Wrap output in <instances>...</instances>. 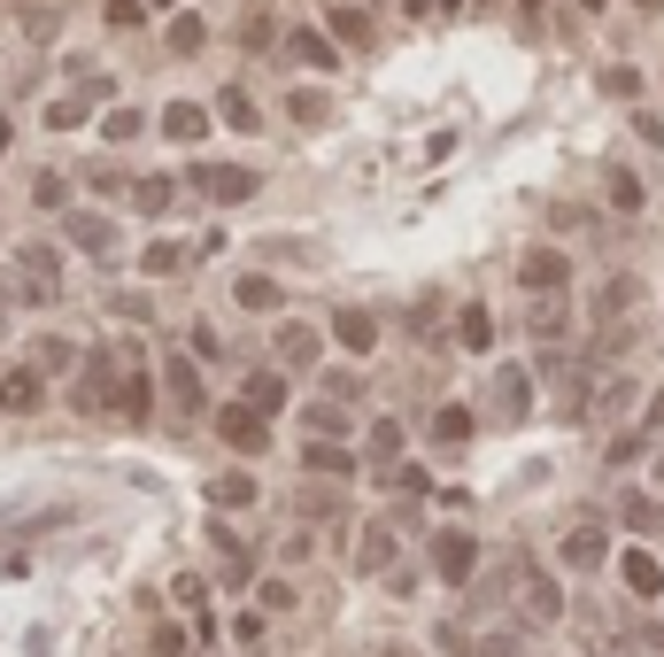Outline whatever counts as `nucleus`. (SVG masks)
I'll list each match as a JSON object with an SVG mask.
<instances>
[{"mask_svg":"<svg viewBox=\"0 0 664 657\" xmlns=\"http://www.w3.org/2000/svg\"><path fill=\"white\" fill-rule=\"evenodd\" d=\"M634 635H642V650H650V657H664V619H650V627H634Z\"/></svg>","mask_w":664,"mask_h":657,"instance_id":"52","label":"nucleus"},{"mask_svg":"<svg viewBox=\"0 0 664 657\" xmlns=\"http://www.w3.org/2000/svg\"><path fill=\"white\" fill-rule=\"evenodd\" d=\"M232 310H248V318H271V310H286V287H279L271 271H240V279H232Z\"/></svg>","mask_w":664,"mask_h":657,"instance_id":"16","label":"nucleus"},{"mask_svg":"<svg viewBox=\"0 0 664 657\" xmlns=\"http://www.w3.org/2000/svg\"><path fill=\"white\" fill-rule=\"evenodd\" d=\"M634 302H642V279H626V271H618V279H603V295H595V318H626Z\"/></svg>","mask_w":664,"mask_h":657,"instance_id":"35","label":"nucleus"},{"mask_svg":"<svg viewBox=\"0 0 664 657\" xmlns=\"http://www.w3.org/2000/svg\"><path fill=\"white\" fill-rule=\"evenodd\" d=\"M302 472H310V480H355V472H363V449H340V441H310V449H302Z\"/></svg>","mask_w":664,"mask_h":657,"instance_id":"18","label":"nucleus"},{"mask_svg":"<svg viewBox=\"0 0 664 657\" xmlns=\"http://www.w3.org/2000/svg\"><path fill=\"white\" fill-rule=\"evenodd\" d=\"M433 16H464V0H433Z\"/></svg>","mask_w":664,"mask_h":657,"instance_id":"56","label":"nucleus"},{"mask_svg":"<svg viewBox=\"0 0 664 657\" xmlns=\"http://www.w3.org/2000/svg\"><path fill=\"white\" fill-rule=\"evenodd\" d=\"M62 232H70V248H85V256H109V248H117V225H109L101 209H70Z\"/></svg>","mask_w":664,"mask_h":657,"instance_id":"21","label":"nucleus"},{"mask_svg":"<svg viewBox=\"0 0 664 657\" xmlns=\"http://www.w3.org/2000/svg\"><path fill=\"white\" fill-rule=\"evenodd\" d=\"M394 565H402V526H394V518H363V534H355V573L379 580V573H394Z\"/></svg>","mask_w":664,"mask_h":657,"instance_id":"7","label":"nucleus"},{"mask_svg":"<svg viewBox=\"0 0 664 657\" xmlns=\"http://www.w3.org/2000/svg\"><path fill=\"white\" fill-rule=\"evenodd\" d=\"M325 31H332V47H340V54H363V47H371V8L332 0V8H325Z\"/></svg>","mask_w":664,"mask_h":657,"instance_id":"17","label":"nucleus"},{"mask_svg":"<svg viewBox=\"0 0 664 657\" xmlns=\"http://www.w3.org/2000/svg\"><path fill=\"white\" fill-rule=\"evenodd\" d=\"M140 132H148L140 109H109V117H101V140H140Z\"/></svg>","mask_w":664,"mask_h":657,"instance_id":"42","label":"nucleus"},{"mask_svg":"<svg viewBox=\"0 0 664 657\" xmlns=\"http://www.w3.org/2000/svg\"><path fill=\"white\" fill-rule=\"evenodd\" d=\"M402 16H417V23H425V16H433V0H402Z\"/></svg>","mask_w":664,"mask_h":657,"instance_id":"54","label":"nucleus"},{"mask_svg":"<svg viewBox=\"0 0 664 657\" xmlns=\"http://www.w3.org/2000/svg\"><path fill=\"white\" fill-rule=\"evenodd\" d=\"M480 8H502V0H480Z\"/></svg>","mask_w":664,"mask_h":657,"instance_id":"59","label":"nucleus"},{"mask_svg":"<svg viewBox=\"0 0 664 657\" xmlns=\"http://www.w3.org/2000/svg\"><path fill=\"white\" fill-rule=\"evenodd\" d=\"M0 332H8V326H0Z\"/></svg>","mask_w":664,"mask_h":657,"instance_id":"62","label":"nucleus"},{"mask_svg":"<svg viewBox=\"0 0 664 657\" xmlns=\"http://www.w3.org/2000/svg\"><path fill=\"white\" fill-rule=\"evenodd\" d=\"M618 526H626L634 541H657L664 534V495H626V502H618Z\"/></svg>","mask_w":664,"mask_h":657,"instance_id":"26","label":"nucleus"},{"mask_svg":"<svg viewBox=\"0 0 664 657\" xmlns=\"http://www.w3.org/2000/svg\"><path fill=\"white\" fill-rule=\"evenodd\" d=\"M402 441H410V434H402V418H371V426H363V465H371V472L402 465Z\"/></svg>","mask_w":664,"mask_h":657,"instance_id":"22","label":"nucleus"},{"mask_svg":"<svg viewBox=\"0 0 664 657\" xmlns=\"http://www.w3.org/2000/svg\"><path fill=\"white\" fill-rule=\"evenodd\" d=\"M472 434H480V418H472L464 402H441V410H433V441H441V449H464Z\"/></svg>","mask_w":664,"mask_h":657,"instance_id":"29","label":"nucleus"},{"mask_svg":"<svg viewBox=\"0 0 664 657\" xmlns=\"http://www.w3.org/2000/svg\"><path fill=\"white\" fill-rule=\"evenodd\" d=\"M39 402H47V371H39V364H8V371H0V410H8V418H31Z\"/></svg>","mask_w":664,"mask_h":657,"instance_id":"15","label":"nucleus"},{"mask_svg":"<svg viewBox=\"0 0 664 657\" xmlns=\"http://www.w3.org/2000/svg\"><path fill=\"white\" fill-rule=\"evenodd\" d=\"M263 635H271V611H232V643L240 650H255Z\"/></svg>","mask_w":664,"mask_h":657,"instance_id":"45","label":"nucleus"},{"mask_svg":"<svg viewBox=\"0 0 664 657\" xmlns=\"http://www.w3.org/2000/svg\"><path fill=\"white\" fill-rule=\"evenodd\" d=\"M163 395H170V410H178V418H209V387H201V364H193V356H178V348L163 356Z\"/></svg>","mask_w":664,"mask_h":657,"instance_id":"9","label":"nucleus"},{"mask_svg":"<svg viewBox=\"0 0 664 657\" xmlns=\"http://www.w3.org/2000/svg\"><path fill=\"white\" fill-rule=\"evenodd\" d=\"M379 488L386 495H433V472H425V465H386Z\"/></svg>","mask_w":664,"mask_h":657,"instance_id":"37","label":"nucleus"},{"mask_svg":"<svg viewBox=\"0 0 664 657\" xmlns=\"http://www.w3.org/2000/svg\"><path fill=\"white\" fill-rule=\"evenodd\" d=\"M148 657H185V627H155L148 635Z\"/></svg>","mask_w":664,"mask_h":657,"instance_id":"46","label":"nucleus"},{"mask_svg":"<svg viewBox=\"0 0 664 657\" xmlns=\"http://www.w3.org/2000/svg\"><path fill=\"white\" fill-rule=\"evenodd\" d=\"M650 488H657V495H664V457H650Z\"/></svg>","mask_w":664,"mask_h":657,"instance_id":"55","label":"nucleus"},{"mask_svg":"<svg viewBox=\"0 0 664 657\" xmlns=\"http://www.w3.org/2000/svg\"><path fill=\"white\" fill-rule=\"evenodd\" d=\"M31 201H39V209H70V178H62V170H39Z\"/></svg>","mask_w":664,"mask_h":657,"instance_id":"43","label":"nucleus"},{"mask_svg":"<svg viewBox=\"0 0 664 657\" xmlns=\"http://www.w3.org/2000/svg\"><path fill=\"white\" fill-rule=\"evenodd\" d=\"M642 418H650V434H664V387L650 395V402H642Z\"/></svg>","mask_w":664,"mask_h":657,"instance_id":"53","label":"nucleus"},{"mask_svg":"<svg viewBox=\"0 0 664 657\" xmlns=\"http://www.w3.org/2000/svg\"><path fill=\"white\" fill-rule=\"evenodd\" d=\"M510 580H517V627H525V635L564 619V588H556L549 573H510Z\"/></svg>","mask_w":664,"mask_h":657,"instance_id":"8","label":"nucleus"},{"mask_svg":"<svg viewBox=\"0 0 664 657\" xmlns=\"http://www.w3.org/2000/svg\"><path fill=\"white\" fill-rule=\"evenodd\" d=\"M279 371H318L325 364V332L318 326H302V318H279Z\"/></svg>","mask_w":664,"mask_h":657,"instance_id":"13","label":"nucleus"},{"mask_svg":"<svg viewBox=\"0 0 664 657\" xmlns=\"http://www.w3.org/2000/svg\"><path fill=\"white\" fill-rule=\"evenodd\" d=\"M332 340H340L348 356H371V348H379V318L348 302V310H332Z\"/></svg>","mask_w":664,"mask_h":657,"instance_id":"23","label":"nucleus"},{"mask_svg":"<svg viewBox=\"0 0 664 657\" xmlns=\"http://www.w3.org/2000/svg\"><path fill=\"white\" fill-rule=\"evenodd\" d=\"M533 340H541V348H556V340H572V310H564V295H556V302H541V310H533Z\"/></svg>","mask_w":664,"mask_h":657,"instance_id":"34","label":"nucleus"},{"mask_svg":"<svg viewBox=\"0 0 664 657\" xmlns=\"http://www.w3.org/2000/svg\"><path fill=\"white\" fill-rule=\"evenodd\" d=\"M31 364H39V371H70V364H78V348H70L62 332H47V340L31 348Z\"/></svg>","mask_w":664,"mask_h":657,"instance_id":"41","label":"nucleus"},{"mask_svg":"<svg viewBox=\"0 0 664 657\" xmlns=\"http://www.w3.org/2000/svg\"><path fill=\"white\" fill-rule=\"evenodd\" d=\"M533 418V371L525 364H502L495 371V402H487V426H525Z\"/></svg>","mask_w":664,"mask_h":657,"instance_id":"11","label":"nucleus"},{"mask_svg":"<svg viewBox=\"0 0 664 657\" xmlns=\"http://www.w3.org/2000/svg\"><path fill=\"white\" fill-rule=\"evenodd\" d=\"M634 132H642V148H657V156H664V117H657V109H634Z\"/></svg>","mask_w":664,"mask_h":657,"instance_id":"49","label":"nucleus"},{"mask_svg":"<svg viewBox=\"0 0 664 657\" xmlns=\"http://www.w3.org/2000/svg\"><path fill=\"white\" fill-rule=\"evenodd\" d=\"M209 434H217L232 457H263V449H271V418H263V410H248L240 395L209 410Z\"/></svg>","mask_w":664,"mask_h":657,"instance_id":"3","label":"nucleus"},{"mask_svg":"<svg viewBox=\"0 0 664 657\" xmlns=\"http://www.w3.org/2000/svg\"><path fill=\"white\" fill-rule=\"evenodd\" d=\"M517 287H525L533 302H541V295L556 302V295L572 287V256H564V248H549V240H541V248H525V256H517Z\"/></svg>","mask_w":664,"mask_h":657,"instance_id":"5","label":"nucleus"},{"mask_svg":"<svg viewBox=\"0 0 664 657\" xmlns=\"http://www.w3.org/2000/svg\"><path fill=\"white\" fill-rule=\"evenodd\" d=\"M163 140H178V148L209 140V109H201V101H170L163 109Z\"/></svg>","mask_w":664,"mask_h":657,"instance_id":"27","label":"nucleus"},{"mask_svg":"<svg viewBox=\"0 0 664 657\" xmlns=\"http://www.w3.org/2000/svg\"><path fill=\"white\" fill-rule=\"evenodd\" d=\"M109 23L132 31V23H148V8H140V0H109Z\"/></svg>","mask_w":664,"mask_h":657,"instance_id":"51","label":"nucleus"},{"mask_svg":"<svg viewBox=\"0 0 664 657\" xmlns=\"http://www.w3.org/2000/svg\"><path fill=\"white\" fill-rule=\"evenodd\" d=\"M603 193H611V209H618V217H642V178H634L626 163L603 170Z\"/></svg>","mask_w":664,"mask_h":657,"instance_id":"32","label":"nucleus"},{"mask_svg":"<svg viewBox=\"0 0 664 657\" xmlns=\"http://www.w3.org/2000/svg\"><path fill=\"white\" fill-rule=\"evenodd\" d=\"M480 557H487V549H480L472 526H441V534L425 541V573H433L441 588H464V580L480 573Z\"/></svg>","mask_w":664,"mask_h":657,"instance_id":"1","label":"nucleus"},{"mask_svg":"<svg viewBox=\"0 0 664 657\" xmlns=\"http://www.w3.org/2000/svg\"><path fill=\"white\" fill-rule=\"evenodd\" d=\"M117 418H132V426L155 418V379H148L140 356H124V371H117Z\"/></svg>","mask_w":664,"mask_h":657,"instance_id":"14","label":"nucleus"},{"mask_svg":"<svg viewBox=\"0 0 664 657\" xmlns=\"http://www.w3.org/2000/svg\"><path fill=\"white\" fill-rule=\"evenodd\" d=\"M379 657H402V650H379Z\"/></svg>","mask_w":664,"mask_h":657,"instance_id":"60","label":"nucleus"},{"mask_svg":"<svg viewBox=\"0 0 664 657\" xmlns=\"http://www.w3.org/2000/svg\"><path fill=\"white\" fill-rule=\"evenodd\" d=\"M572 8H587V16H603V8H611V0H572Z\"/></svg>","mask_w":664,"mask_h":657,"instance_id":"57","label":"nucleus"},{"mask_svg":"<svg viewBox=\"0 0 664 657\" xmlns=\"http://www.w3.org/2000/svg\"><path fill=\"white\" fill-rule=\"evenodd\" d=\"M294 604H302L294 580H263V588H255V611H294Z\"/></svg>","mask_w":664,"mask_h":657,"instance_id":"44","label":"nucleus"},{"mask_svg":"<svg viewBox=\"0 0 664 657\" xmlns=\"http://www.w3.org/2000/svg\"><path fill=\"white\" fill-rule=\"evenodd\" d=\"M140 271H148V279H178V271H185V248H178V240H155V248L140 256Z\"/></svg>","mask_w":664,"mask_h":657,"instance_id":"38","label":"nucleus"},{"mask_svg":"<svg viewBox=\"0 0 664 657\" xmlns=\"http://www.w3.org/2000/svg\"><path fill=\"white\" fill-rule=\"evenodd\" d=\"M286 117H294V125H332V93L325 86H294V93H286Z\"/></svg>","mask_w":664,"mask_h":657,"instance_id":"33","label":"nucleus"},{"mask_svg":"<svg viewBox=\"0 0 664 657\" xmlns=\"http://www.w3.org/2000/svg\"><path fill=\"white\" fill-rule=\"evenodd\" d=\"M294 510H310V518H332V510H340V480H310V488L294 495Z\"/></svg>","mask_w":664,"mask_h":657,"instance_id":"40","label":"nucleus"},{"mask_svg":"<svg viewBox=\"0 0 664 657\" xmlns=\"http://www.w3.org/2000/svg\"><path fill=\"white\" fill-rule=\"evenodd\" d=\"M340 410H348V402H310V426H318V434H340V426H348V418H340Z\"/></svg>","mask_w":664,"mask_h":657,"instance_id":"48","label":"nucleus"},{"mask_svg":"<svg viewBox=\"0 0 664 657\" xmlns=\"http://www.w3.org/2000/svg\"><path fill=\"white\" fill-rule=\"evenodd\" d=\"M603 93H611V101H634V109H642V70H634V62H611V70H603Z\"/></svg>","mask_w":664,"mask_h":657,"instance_id":"39","label":"nucleus"},{"mask_svg":"<svg viewBox=\"0 0 664 657\" xmlns=\"http://www.w3.org/2000/svg\"><path fill=\"white\" fill-rule=\"evenodd\" d=\"M163 47L170 54H201V47H209V23H201L193 8H178V16L163 23Z\"/></svg>","mask_w":664,"mask_h":657,"instance_id":"30","label":"nucleus"},{"mask_svg":"<svg viewBox=\"0 0 664 657\" xmlns=\"http://www.w3.org/2000/svg\"><path fill=\"white\" fill-rule=\"evenodd\" d=\"M185 186H193L201 201L232 209V201H255V193H263V170H248V163H193V170H185Z\"/></svg>","mask_w":664,"mask_h":657,"instance_id":"4","label":"nucleus"},{"mask_svg":"<svg viewBox=\"0 0 664 657\" xmlns=\"http://www.w3.org/2000/svg\"><path fill=\"white\" fill-rule=\"evenodd\" d=\"M8 295H16V302H54V295H62V256H54V248H23Z\"/></svg>","mask_w":664,"mask_h":657,"instance_id":"6","label":"nucleus"},{"mask_svg":"<svg viewBox=\"0 0 664 657\" xmlns=\"http://www.w3.org/2000/svg\"><path fill=\"white\" fill-rule=\"evenodd\" d=\"M240 402L263 410V418H279V410H286V371H279V364H255V371L240 379Z\"/></svg>","mask_w":664,"mask_h":657,"instance_id":"19","label":"nucleus"},{"mask_svg":"<svg viewBox=\"0 0 664 657\" xmlns=\"http://www.w3.org/2000/svg\"><path fill=\"white\" fill-rule=\"evenodd\" d=\"M618 588H626L634 604H657V596H664V565H657V549L626 541V549H618Z\"/></svg>","mask_w":664,"mask_h":657,"instance_id":"12","label":"nucleus"},{"mask_svg":"<svg viewBox=\"0 0 664 657\" xmlns=\"http://www.w3.org/2000/svg\"><path fill=\"white\" fill-rule=\"evenodd\" d=\"M209 502H217V510H255L263 488H255V472H248V465H232V472H217V480H209Z\"/></svg>","mask_w":664,"mask_h":657,"instance_id":"24","label":"nucleus"},{"mask_svg":"<svg viewBox=\"0 0 664 657\" xmlns=\"http://www.w3.org/2000/svg\"><path fill=\"white\" fill-rule=\"evenodd\" d=\"M70 410H78V418H109V410H117V348H93V356L78 364Z\"/></svg>","mask_w":664,"mask_h":657,"instance_id":"2","label":"nucleus"},{"mask_svg":"<svg viewBox=\"0 0 664 657\" xmlns=\"http://www.w3.org/2000/svg\"><path fill=\"white\" fill-rule=\"evenodd\" d=\"M587 410H595V418H626V410H634V379H626V371H618V379H595Z\"/></svg>","mask_w":664,"mask_h":657,"instance_id":"31","label":"nucleus"},{"mask_svg":"<svg viewBox=\"0 0 664 657\" xmlns=\"http://www.w3.org/2000/svg\"><path fill=\"white\" fill-rule=\"evenodd\" d=\"M525 8H541V0H525Z\"/></svg>","mask_w":664,"mask_h":657,"instance_id":"61","label":"nucleus"},{"mask_svg":"<svg viewBox=\"0 0 664 657\" xmlns=\"http://www.w3.org/2000/svg\"><path fill=\"white\" fill-rule=\"evenodd\" d=\"M556 565H564V573H603V565H611V526H603V518L572 526V534L556 541Z\"/></svg>","mask_w":664,"mask_h":657,"instance_id":"10","label":"nucleus"},{"mask_svg":"<svg viewBox=\"0 0 664 657\" xmlns=\"http://www.w3.org/2000/svg\"><path fill=\"white\" fill-rule=\"evenodd\" d=\"M456 348H464V356H487V348H495V310H487V302H464V310H456Z\"/></svg>","mask_w":664,"mask_h":657,"instance_id":"25","label":"nucleus"},{"mask_svg":"<svg viewBox=\"0 0 664 657\" xmlns=\"http://www.w3.org/2000/svg\"><path fill=\"white\" fill-rule=\"evenodd\" d=\"M0 156H8V125H0Z\"/></svg>","mask_w":664,"mask_h":657,"instance_id":"58","label":"nucleus"},{"mask_svg":"<svg viewBox=\"0 0 664 657\" xmlns=\"http://www.w3.org/2000/svg\"><path fill=\"white\" fill-rule=\"evenodd\" d=\"M286 54L310 62V70H340V47H332L325 23H294V31H286Z\"/></svg>","mask_w":664,"mask_h":657,"instance_id":"20","label":"nucleus"},{"mask_svg":"<svg viewBox=\"0 0 664 657\" xmlns=\"http://www.w3.org/2000/svg\"><path fill=\"white\" fill-rule=\"evenodd\" d=\"M217 117H224L232 132H263V109H255L248 86H224V93H217Z\"/></svg>","mask_w":664,"mask_h":657,"instance_id":"28","label":"nucleus"},{"mask_svg":"<svg viewBox=\"0 0 664 657\" xmlns=\"http://www.w3.org/2000/svg\"><path fill=\"white\" fill-rule=\"evenodd\" d=\"M325 395L332 402H363V379L355 371H325Z\"/></svg>","mask_w":664,"mask_h":657,"instance_id":"47","label":"nucleus"},{"mask_svg":"<svg viewBox=\"0 0 664 657\" xmlns=\"http://www.w3.org/2000/svg\"><path fill=\"white\" fill-rule=\"evenodd\" d=\"M170 201H178V178H163V170H155V178H140V186H132V209H140V217H163Z\"/></svg>","mask_w":664,"mask_h":657,"instance_id":"36","label":"nucleus"},{"mask_svg":"<svg viewBox=\"0 0 664 657\" xmlns=\"http://www.w3.org/2000/svg\"><path fill=\"white\" fill-rule=\"evenodd\" d=\"M525 650V627H502L495 643H480V657H517Z\"/></svg>","mask_w":664,"mask_h":657,"instance_id":"50","label":"nucleus"}]
</instances>
